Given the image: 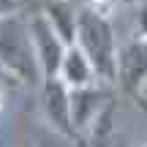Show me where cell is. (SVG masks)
Instances as JSON below:
<instances>
[{
	"mask_svg": "<svg viewBox=\"0 0 147 147\" xmlns=\"http://www.w3.org/2000/svg\"><path fill=\"white\" fill-rule=\"evenodd\" d=\"M74 47L90 60V65L95 68L98 82L115 84L120 41H117V33H115V25H112L109 14H101V11H93V8L79 5Z\"/></svg>",
	"mask_w": 147,
	"mask_h": 147,
	"instance_id": "6da1fadb",
	"label": "cell"
},
{
	"mask_svg": "<svg viewBox=\"0 0 147 147\" xmlns=\"http://www.w3.org/2000/svg\"><path fill=\"white\" fill-rule=\"evenodd\" d=\"M0 68L25 87H41L44 76L36 60L27 16H0Z\"/></svg>",
	"mask_w": 147,
	"mask_h": 147,
	"instance_id": "7a4b0ae2",
	"label": "cell"
},
{
	"mask_svg": "<svg viewBox=\"0 0 147 147\" xmlns=\"http://www.w3.org/2000/svg\"><path fill=\"white\" fill-rule=\"evenodd\" d=\"M115 87H120L128 98L142 101L147 87V38L123 41L117 49V74Z\"/></svg>",
	"mask_w": 147,
	"mask_h": 147,
	"instance_id": "3957f363",
	"label": "cell"
},
{
	"mask_svg": "<svg viewBox=\"0 0 147 147\" xmlns=\"http://www.w3.org/2000/svg\"><path fill=\"white\" fill-rule=\"evenodd\" d=\"M112 104H115L112 84L95 82V84H90V87L71 90V123H74L76 136L79 139L87 136V131L95 125V120H98Z\"/></svg>",
	"mask_w": 147,
	"mask_h": 147,
	"instance_id": "277c9868",
	"label": "cell"
},
{
	"mask_svg": "<svg viewBox=\"0 0 147 147\" xmlns=\"http://www.w3.org/2000/svg\"><path fill=\"white\" fill-rule=\"evenodd\" d=\"M27 25H30V38H33V49H36V60H38V68H41L44 79H57L60 63H63L65 52H68V44L52 30L44 14L27 16Z\"/></svg>",
	"mask_w": 147,
	"mask_h": 147,
	"instance_id": "5b68a950",
	"label": "cell"
},
{
	"mask_svg": "<svg viewBox=\"0 0 147 147\" xmlns=\"http://www.w3.org/2000/svg\"><path fill=\"white\" fill-rule=\"evenodd\" d=\"M38 93H41V112L47 123L65 139H79L71 123V90L60 79H44Z\"/></svg>",
	"mask_w": 147,
	"mask_h": 147,
	"instance_id": "8992f818",
	"label": "cell"
},
{
	"mask_svg": "<svg viewBox=\"0 0 147 147\" xmlns=\"http://www.w3.org/2000/svg\"><path fill=\"white\" fill-rule=\"evenodd\" d=\"M44 19L52 25V30L63 38L68 47H74V38H76V16L79 8L71 3V0H44L41 5Z\"/></svg>",
	"mask_w": 147,
	"mask_h": 147,
	"instance_id": "52a82bcc",
	"label": "cell"
},
{
	"mask_svg": "<svg viewBox=\"0 0 147 147\" xmlns=\"http://www.w3.org/2000/svg\"><path fill=\"white\" fill-rule=\"evenodd\" d=\"M57 79L65 84L68 90H79V87H90V84L98 82L95 76V68L90 65V60L79 52L76 47H68L63 63H60V71H57Z\"/></svg>",
	"mask_w": 147,
	"mask_h": 147,
	"instance_id": "ba28073f",
	"label": "cell"
},
{
	"mask_svg": "<svg viewBox=\"0 0 147 147\" xmlns=\"http://www.w3.org/2000/svg\"><path fill=\"white\" fill-rule=\"evenodd\" d=\"M41 5L44 0H0V16H33Z\"/></svg>",
	"mask_w": 147,
	"mask_h": 147,
	"instance_id": "9c48e42d",
	"label": "cell"
},
{
	"mask_svg": "<svg viewBox=\"0 0 147 147\" xmlns=\"http://www.w3.org/2000/svg\"><path fill=\"white\" fill-rule=\"evenodd\" d=\"M136 38H147V0L136 3Z\"/></svg>",
	"mask_w": 147,
	"mask_h": 147,
	"instance_id": "30bf717a",
	"label": "cell"
},
{
	"mask_svg": "<svg viewBox=\"0 0 147 147\" xmlns=\"http://www.w3.org/2000/svg\"><path fill=\"white\" fill-rule=\"evenodd\" d=\"M115 5H117V0H84V8L101 11V14H109Z\"/></svg>",
	"mask_w": 147,
	"mask_h": 147,
	"instance_id": "8fae6325",
	"label": "cell"
},
{
	"mask_svg": "<svg viewBox=\"0 0 147 147\" xmlns=\"http://www.w3.org/2000/svg\"><path fill=\"white\" fill-rule=\"evenodd\" d=\"M117 3H134V5H136V3H139V0H117Z\"/></svg>",
	"mask_w": 147,
	"mask_h": 147,
	"instance_id": "7c38bea8",
	"label": "cell"
},
{
	"mask_svg": "<svg viewBox=\"0 0 147 147\" xmlns=\"http://www.w3.org/2000/svg\"><path fill=\"white\" fill-rule=\"evenodd\" d=\"M0 112H3V93H0Z\"/></svg>",
	"mask_w": 147,
	"mask_h": 147,
	"instance_id": "4fadbf2b",
	"label": "cell"
},
{
	"mask_svg": "<svg viewBox=\"0 0 147 147\" xmlns=\"http://www.w3.org/2000/svg\"><path fill=\"white\" fill-rule=\"evenodd\" d=\"M0 76H5V74H3V68H0Z\"/></svg>",
	"mask_w": 147,
	"mask_h": 147,
	"instance_id": "5bb4252c",
	"label": "cell"
},
{
	"mask_svg": "<svg viewBox=\"0 0 147 147\" xmlns=\"http://www.w3.org/2000/svg\"><path fill=\"white\" fill-rule=\"evenodd\" d=\"M144 147H147V144H144Z\"/></svg>",
	"mask_w": 147,
	"mask_h": 147,
	"instance_id": "9a60e30c",
	"label": "cell"
}]
</instances>
